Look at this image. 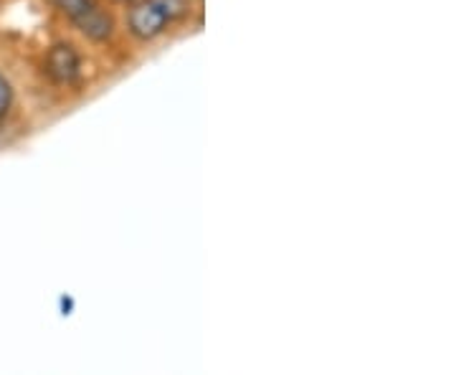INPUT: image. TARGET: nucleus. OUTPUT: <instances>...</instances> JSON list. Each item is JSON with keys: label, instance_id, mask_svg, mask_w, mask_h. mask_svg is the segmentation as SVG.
<instances>
[{"label": "nucleus", "instance_id": "obj_1", "mask_svg": "<svg viewBox=\"0 0 456 375\" xmlns=\"http://www.w3.org/2000/svg\"><path fill=\"white\" fill-rule=\"evenodd\" d=\"M180 11H183L180 0H140L132 5L127 26L132 36L142 41H152L180 16Z\"/></svg>", "mask_w": 456, "mask_h": 375}, {"label": "nucleus", "instance_id": "obj_3", "mask_svg": "<svg viewBox=\"0 0 456 375\" xmlns=\"http://www.w3.org/2000/svg\"><path fill=\"white\" fill-rule=\"evenodd\" d=\"M79 69H82L79 53L74 51V46H69V44L53 46L49 51V56H46V71H49V77L53 82L71 84L79 77Z\"/></svg>", "mask_w": 456, "mask_h": 375}, {"label": "nucleus", "instance_id": "obj_2", "mask_svg": "<svg viewBox=\"0 0 456 375\" xmlns=\"http://www.w3.org/2000/svg\"><path fill=\"white\" fill-rule=\"evenodd\" d=\"M56 5L64 11L66 16L74 18L86 36H92L97 41L112 33V20L99 11L94 0H56Z\"/></svg>", "mask_w": 456, "mask_h": 375}, {"label": "nucleus", "instance_id": "obj_4", "mask_svg": "<svg viewBox=\"0 0 456 375\" xmlns=\"http://www.w3.org/2000/svg\"><path fill=\"white\" fill-rule=\"evenodd\" d=\"M11 104H13V86L0 74V117L11 112Z\"/></svg>", "mask_w": 456, "mask_h": 375}, {"label": "nucleus", "instance_id": "obj_5", "mask_svg": "<svg viewBox=\"0 0 456 375\" xmlns=\"http://www.w3.org/2000/svg\"><path fill=\"white\" fill-rule=\"evenodd\" d=\"M71 307H74V299L71 297H61V314H71Z\"/></svg>", "mask_w": 456, "mask_h": 375}]
</instances>
